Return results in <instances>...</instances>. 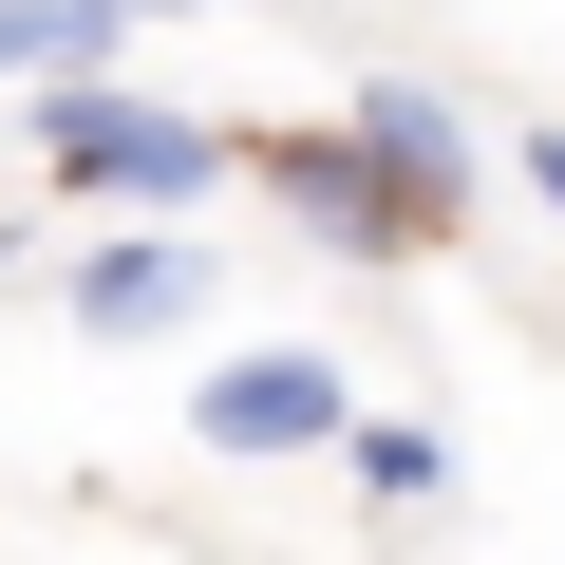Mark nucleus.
Wrapping results in <instances>:
<instances>
[{"instance_id": "7", "label": "nucleus", "mask_w": 565, "mask_h": 565, "mask_svg": "<svg viewBox=\"0 0 565 565\" xmlns=\"http://www.w3.org/2000/svg\"><path fill=\"white\" fill-rule=\"evenodd\" d=\"M57 76H114L76 39V0H0V95H57Z\"/></svg>"}, {"instance_id": "4", "label": "nucleus", "mask_w": 565, "mask_h": 565, "mask_svg": "<svg viewBox=\"0 0 565 565\" xmlns=\"http://www.w3.org/2000/svg\"><path fill=\"white\" fill-rule=\"evenodd\" d=\"M57 321H76V340H189V321H207V245H189V226H95L76 282H57Z\"/></svg>"}, {"instance_id": "1", "label": "nucleus", "mask_w": 565, "mask_h": 565, "mask_svg": "<svg viewBox=\"0 0 565 565\" xmlns=\"http://www.w3.org/2000/svg\"><path fill=\"white\" fill-rule=\"evenodd\" d=\"M39 170H57L76 207H114V226H189V207L245 170V132H207V114H170V95H132V76H57V95H39Z\"/></svg>"}, {"instance_id": "6", "label": "nucleus", "mask_w": 565, "mask_h": 565, "mask_svg": "<svg viewBox=\"0 0 565 565\" xmlns=\"http://www.w3.org/2000/svg\"><path fill=\"white\" fill-rule=\"evenodd\" d=\"M340 471H359L377 509H434V490H452V434H434V415H340Z\"/></svg>"}, {"instance_id": "8", "label": "nucleus", "mask_w": 565, "mask_h": 565, "mask_svg": "<svg viewBox=\"0 0 565 565\" xmlns=\"http://www.w3.org/2000/svg\"><path fill=\"white\" fill-rule=\"evenodd\" d=\"M509 170L546 189V226H565V132H509Z\"/></svg>"}, {"instance_id": "2", "label": "nucleus", "mask_w": 565, "mask_h": 565, "mask_svg": "<svg viewBox=\"0 0 565 565\" xmlns=\"http://www.w3.org/2000/svg\"><path fill=\"white\" fill-rule=\"evenodd\" d=\"M340 151H359V189H377V226H396V264L471 226V114H452L434 76H359V114H340Z\"/></svg>"}, {"instance_id": "3", "label": "nucleus", "mask_w": 565, "mask_h": 565, "mask_svg": "<svg viewBox=\"0 0 565 565\" xmlns=\"http://www.w3.org/2000/svg\"><path fill=\"white\" fill-rule=\"evenodd\" d=\"M340 415H359V377H340L321 340H245V359H207V377H189V434H207L226 471H282V452H340Z\"/></svg>"}, {"instance_id": "5", "label": "nucleus", "mask_w": 565, "mask_h": 565, "mask_svg": "<svg viewBox=\"0 0 565 565\" xmlns=\"http://www.w3.org/2000/svg\"><path fill=\"white\" fill-rule=\"evenodd\" d=\"M245 170H264V207H282V226H321V245L396 264V226H377V189H359V151H340V132H264Z\"/></svg>"}]
</instances>
